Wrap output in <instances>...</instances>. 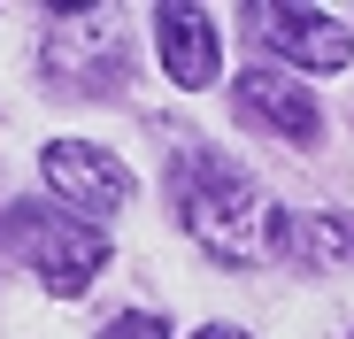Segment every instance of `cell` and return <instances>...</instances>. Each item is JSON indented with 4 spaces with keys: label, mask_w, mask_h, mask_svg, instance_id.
<instances>
[{
    "label": "cell",
    "mask_w": 354,
    "mask_h": 339,
    "mask_svg": "<svg viewBox=\"0 0 354 339\" xmlns=\"http://www.w3.org/2000/svg\"><path fill=\"white\" fill-rule=\"evenodd\" d=\"M277 255L308 262V270H339V262H354V223H339V216H277Z\"/></svg>",
    "instance_id": "cell-7"
},
{
    "label": "cell",
    "mask_w": 354,
    "mask_h": 339,
    "mask_svg": "<svg viewBox=\"0 0 354 339\" xmlns=\"http://www.w3.org/2000/svg\"><path fill=\"white\" fill-rule=\"evenodd\" d=\"M177 223L223 262H270L277 255V201L262 193V178L247 162H231L216 147H193L169 178Z\"/></svg>",
    "instance_id": "cell-1"
},
{
    "label": "cell",
    "mask_w": 354,
    "mask_h": 339,
    "mask_svg": "<svg viewBox=\"0 0 354 339\" xmlns=\"http://www.w3.org/2000/svg\"><path fill=\"white\" fill-rule=\"evenodd\" d=\"M193 339H247V331H239V324H201Z\"/></svg>",
    "instance_id": "cell-9"
},
{
    "label": "cell",
    "mask_w": 354,
    "mask_h": 339,
    "mask_svg": "<svg viewBox=\"0 0 354 339\" xmlns=\"http://www.w3.org/2000/svg\"><path fill=\"white\" fill-rule=\"evenodd\" d=\"M39 178L62 193V208H77L85 223H100V216H115V208L131 201L124 162L100 154V147H85V139H54V147L39 154Z\"/></svg>",
    "instance_id": "cell-3"
},
{
    "label": "cell",
    "mask_w": 354,
    "mask_h": 339,
    "mask_svg": "<svg viewBox=\"0 0 354 339\" xmlns=\"http://www.w3.org/2000/svg\"><path fill=\"white\" fill-rule=\"evenodd\" d=\"M0 239H8V255L39 277L54 301H77L93 277H100V262H108V239L93 232L85 216L39 208V201H24V208H8V216H0Z\"/></svg>",
    "instance_id": "cell-2"
},
{
    "label": "cell",
    "mask_w": 354,
    "mask_h": 339,
    "mask_svg": "<svg viewBox=\"0 0 354 339\" xmlns=\"http://www.w3.org/2000/svg\"><path fill=\"white\" fill-rule=\"evenodd\" d=\"M154 46H162V70H169V85H185V93H201V85H216V16L201 8V0H169V8H154Z\"/></svg>",
    "instance_id": "cell-6"
},
{
    "label": "cell",
    "mask_w": 354,
    "mask_h": 339,
    "mask_svg": "<svg viewBox=\"0 0 354 339\" xmlns=\"http://www.w3.org/2000/svg\"><path fill=\"white\" fill-rule=\"evenodd\" d=\"M247 31L270 46V54H285V62H301V70H346V54H354V39H346V24L339 16H324V8H247Z\"/></svg>",
    "instance_id": "cell-4"
},
{
    "label": "cell",
    "mask_w": 354,
    "mask_h": 339,
    "mask_svg": "<svg viewBox=\"0 0 354 339\" xmlns=\"http://www.w3.org/2000/svg\"><path fill=\"white\" fill-rule=\"evenodd\" d=\"M231 116L254 124V131H277V139H292V147H316V139H324V108L292 85L285 70H270V62L231 85Z\"/></svg>",
    "instance_id": "cell-5"
},
{
    "label": "cell",
    "mask_w": 354,
    "mask_h": 339,
    "mask_svg": "<svg viewBox=\"0 0 354 339\" xmlns=\"http://www.w3.org/2000/svg\"><path fill=\"white\" fill-rule=\"evenodd\" d=\"M100 339H169V316H154V309H124V316L100 324Z\"/></svg>",
    "instance_id": "cell-8"
}]
</instances>
